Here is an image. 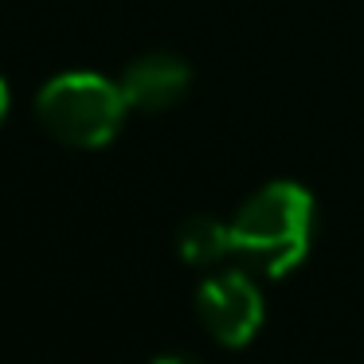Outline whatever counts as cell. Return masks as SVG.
Masks as SVG:
<instances>
[{
  "label": "cell",
  "instance_id": "obj_1",
  "mask_svg": "<svg viewBox=\"0 0 364 364\" xmlns=\"http://www.w3.org/2000/svg\"><path fill=\"white\" fill-rule=\"evenodd\" d=\"M235 255L267 278H286L309 259L317 239V200L298 181H270L231 215Z\"/></svg>",
  "mask_w": 364,
  "mask_h": 364
},
{
  "label": "cell",
  "instance_id": "obj_2",
  "mask_svg": "<svg viewBox=\"0 0 364 364\" xmlns=\"http://www.w3.org/2000/svg\"><path fill=\"white\" fill-rule=\"evenodd\" d=\"M129 102L122 82L98 71H63L36 95V118L55 141L71 149H102L126 126Z\"/></svg>",
  "mask_w": 364,
  "mask_h": 364
},
{
  "label": "cell",
  "instance_id": "obj_3",
  "mask_svg": "<svg viewBox=\"0 0 364 364\" xmlns=\"http://www.w3.org/2000/svg\"><path fill=\"white\" fill-rule=\"evenodd\" d=\"M196 314L215 345L243 348L267 321V301H262V290L255 286L251 274L215 270L196 294Z\"/></svg>",
  "mask_w": 364,
  "mask_h": 364
},
{
  "label": "cell",
  "instance_id": "obj_4",
  "mask_svg": "<svg viewBox=\"0 0 364 364\" xmlns=\"http://www.w3.org/2000/svg\"><path fill=\"white\" fill-rule=\"evenodd\" d=\"M122 95H126L129 110L141 114H161L173 110L192 87V71L181 55L173 51H149V55H137L134 63L122 71Z\"/></svg>",
  "mask_w": 364,
  "mask_h": 364
},
{
  "label": "cell",
  "instance_id": "obj_5",
  "mask_svg": "<svg viewBox=\"0 0 364 364\" xmlns=\"http://www.w3.org/2000/svg\"><path fill=\"white\" fill-rule=\"evenodd\" d=\"M176 247H181V259L192 262V267H215L228 255H235L231 223L215 220V215H192V220H184L181 235H176Z\"/></svg>",
  "mask_w": 364,
  "mask_h": 364
},
{
  "label": "cell",
  "instance_id": "obj_6",
  "mask_svg": "<svg viewBox=\"0 0 364 364\" xmlns=\"http://www.w3.org/2000/svg\"><path fill=\"white\" fill-rule=\"evenodd\" d=\"M9 106H12V90H9V82H4V75H0V126L9 118Z\"/></svg>",
  "mask_w": 364,
  "mask_h": 364
},
{
  "label": "cell",
  "instance_id": "obj_7",
  "mask_svg": "<svg viewBox=\"0 0 364 364\" xmlns=\"http://www.w3.org/2000/svg\"><path fill=\"white\" fill-rule=\"evenodd\" d=\"M153 364H196V360H188V356H176V353H168V356H157Z\"/></svg>",
  "mask_w": 364,
  "mask_h": 364
}]
</instances>
